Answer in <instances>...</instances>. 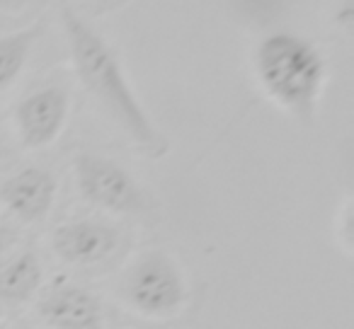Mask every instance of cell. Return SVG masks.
<instances>
[{
    "label": "cell",
    "instance_id": "10",
    "mask_svg": "<svg viewBox=\"0 0 354 329\" xmlns=\"http://www.w3.org/2000/svg\"><path fill=\"white\" fill-rule=\"evenodd\" d=\"M39 25H32L27 30H17L12 34L0 37V92L10 88L22 75L25 66L30 63L35 44L39 41Z\"/></svg>",
    "mask_w": 354,
    "mask_h": 329
},
{
    "label": "cell",
    "instance_id": "1",
    "mask_svg": "<svg viewBox=\"0 0 354 329\" xmlns=\"http://www.w3.org/2000/svg\"><path fill=\"white\" fill-rule=\"evenodd\" d=\"M61 25L78 83L114 119V123L122 126L129 141L143 155L151 160L165 155L170 150V143L136 97L114 46L68 6L61 8Z\"/></svg>",
    "mask_w": 354,
    "mask_h": 329
},
{
    "label": "cell",
    "instance_id": "8",
    "mask_svg": "<svg viewBox=\"0 0 354 329\" xmlns=\"http://www.w3.org/2000/svg\"><path fill=\"white\" fill-rule=\"evenodd\" d=\"M59 197V179L41 165L12 172L0 182V203L22 226H39L49 218Z\"/></svg>",
    "mask_w": 354,
    "mask_h": 329
},
{
    "label": "cell",
    "instance_id": "4",
    "mask_svg": "<svg viewBox=\"0 0 354 329\" xmlns=\"http://www.w3.org/2000/svg\"><path fill=\"white\" fill-rule=\"evenodd\" d=\"M73 182L80 197L100 211L129 218H146L153 211L143 184L112 157L78 152L73 157Z\"/></svg>",
    "mask_w": 354,
    "mask_h": 329
},
{
    "label": "cell",
    "instance_id": "13",
    "mask_svg": "<svg viewBox=\"0 0 354 329\" xmlns=\"http://www.w3.org/2000/svg\"><path fill=\"white\" fill-rule=\"evenodd\" d=\"M17 242V230L12 226H0V259L10 252V247Z\"/></svg>",
    "mask_w": 354,
    "mask_h": 329
},
{
    "label": "cell",
    "instance_id": "3",
    "mask_svg": "<svg viewBox=\"0 0 354 329\" xmlns=\"http://www.w3.org/2000/svg\"><path fill=\"white\" fill-rule=\"evenodd\" d=\"M117 295L129 310L143 317H175L187 305V276L170 252L153 247L127 264L117 281Z\"/></svg>",
    "mask_w": 354,
    "mask_h": 329
},
{
    "label": "cell",
    "instance_id": "7",
    "mask_svg": "<svg viewBox=\"0 0 354 329\" xmlns=\"http://www.w3.org/2000/svg\"><path fill=\"white\" fill-rule=\"evenodd\" d=\"M37 315L51 329H104V305L97 293L75 281H56L37 295Z\"/></svg>",
    "mask_w": 354,
    "mask_h": 329
},
{
    "label": "cell",
    "instance_id": "12",
    "mask_svg": "<svg viewBox=\"0 0 354 329\" xmlns=\"http://www.w3.org/2000/svg\"><path fill=\"white\" fill-rule=\"evenodd\" d=\"M335 25H337L344 34H352V30H354V6L352 3H344V6L335 12Z\"/></svg>",
    "mask_w": 354,
    "mask_h": 329
},
{
    "label": "cell",
    "instance_id": "9",
    "mask_svg": "<svg viewBox=\"0 0 354 329\" xmlns=\"http://www.w3.org/2000/svg\"><path fill=\"white\" fill-rule=\"evenodd\" d=\"M44 288V269L35 250H22L0 264V305L22 308Z\"/></svg>",
    "mask_w": 354,
    "mask_h": 329
},
{
    "label": "cell",
    "instance_id": "11",
    "mask_svg": "<svg viewBox=\"0 0 354 329\" xmlns=\"http://www.w3.org/2000/svg\"><path fill=\"white\" fill-rule=\"evenodd\" d=\"M335 242H337V247L342 250V255L347 257V259H352L354 255V211H352V197H347L342 201V206L337 208V213H335Z\"/></svg>",
    "mask_w": 354,
    "mask_h": 329
},
{
    "label": "cell",
    "instance_id": "14",
    "mask_svg": "<svg viewBox=\"0 0 354 329\" xmlns=\"http://www.w3.org/2000/svg\"><path fill=\"white\" fill-rule=\"evenodd\" d=\"M6 157V138H3V131H0V162Z\"/></svg>",
    "mask_w": 354,
    "mask_h": 329
},
{
    "label": "cell",
    "instance_id": "2",
    "mask_svg": "<svg viewBox=\"0 0 354 329\" xmlns=\"http://www.w3.org/2000/svg\"><path fill=\"white\" fill-rule=\"evenodd\" d=\"M252 70L274 107L301 126H313L328 83V63L313 41L294 32H272L257 41Z\"/></svg>",
    "mask_w": 354,
    "mask_h": 329
},
{
    "label": "cell",
    "instance_id": "5",
    "mask_svg": "<svg viewBox=\"0 0 354 329\" xmlns=\"http://www.w3.org/2000/svg\"><path fill=\"white\" fill-rule=\"evenodd\" d=\"M71 114V94L64 85H44L15 104L17 138L27 150L54 146L64 133Z\"/></svg>",
    "mask_w": 354,
    "mask_h": 329
},
{
    "label": "cell",
    "instance_id": "6",
    "mask_svg": "<svg viewBox=\"0 0 354 329\" xmlns=\"http://www.w3.org/2000/svg\"><path fill=\"white\" fill-rule=\"evenodd\" d=\"M51 252L68 266H97L122 247V230L102 218H73L54 228Z\"/></svg>",
    "mask_w": 354,
    "mask_h": 329
}]
</instances>
